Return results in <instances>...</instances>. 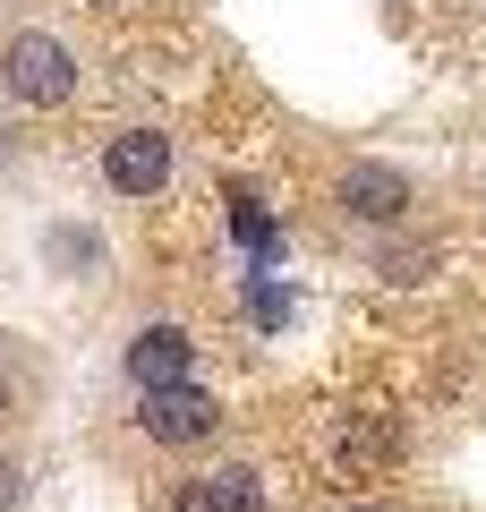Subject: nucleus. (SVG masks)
<instances>
[{
  "instance_id": "obj_1",
  "label": "nucleus",
  "mask_w": 486,
  "mask_h": 512,
  "mask_svg": "<svg viewBox=\"0 0 486 512\" xmlns=\"http://www.w3.org/2000/svg\"><path fill=\"white\" fill-rule=\"evenodd\" d=\"M0 94L26 103V111L77 103V52L52 35V26H18V35L0 43Z\"/></svg>"
},
{
  "instance_id": "obj_2",
  "label": "nucleus",
  "mask_w": 486,
  "mask_h": 512,
  "mask_svg": "<svg viewBox=\"0 0 486 512\" xmlns=\"http://www.w3.org/2000/svg\"><path fill=\"white\" fill-rule=\"evenodd\" d=\"M137 427L154 444H171V453H188V444H214L222 436V402L205 393V384H162V393L137 402Z\"/></svg>"
},
{
  "instance_id": "obj_3",
  "label": "nucleus",
  "mask_w": 486,
  "mask_h": 512,
  "mask_svg": "<svg viewBox=\"0 0 486 512\" xmlns=\"http://www.w3.org/2000/svg\"><path fill=\"white\" fill-rule=\"evenodd\" d=\"M171 171H180V154H171L162 128H120V137L103 146V188H111V197H128V205H137V197H162Z\"/></svg>"
},
{
  "instance_id": "obj_4",
  "label": "nucleus",
  "mask_w": 486,
  "mask_h": 512,
  "mask_svg": "<svg viewBox=\"0 0 486 512\" xmlns=\"http://www.w3.org/2000/svg\"><path fill=\"white\" fill-rule=\"evenodd\" d=\"M188 376H197L188 325H137L128 333V384H137V393H162V384H188Z\"/></svg>"
},
{
  "instance_id": "obj_5",
  "label": "nucleus",
  "mask_w": 486,
  "mask_h": 512,
  "mask_svg": "<svg viewBox=\"0 0 486 512\" xmlns=\"http://www.w3.org/2000/svg\"><path fill=\"white\" fill-rule=\"evenodd\" d=\"M333 205H342L350 222H376V231H384V222L410 214V180H401L393 163H350L342 188H333Z\"/></svg>"
},
{
  "instance_id": "obj_6",
  "label": "nucleus",
  "mask_w": 486,
  "mask_h": 512,
  "mask_svg": "<svg viewBox=\"0 0 486 512\" xmlns=\"http://www.w3.org/2000/svg\"><path fill=\"white\" fill-rule=\"evenodd\" d=\"M162 512H265V487H256L248 461H231V470H197V478H180Z\"/></svg>"
},
{
  "instance_id": "obj_7",
  "label": "nucleus",
  "mask_w": 486,
  "mask_h": 512,
  "mask_svg": "<svg viewBox=\"0 0 486 512\" xmlns=\"http://www.w3.org/2000/svg\"><path fill=\"white\" fill-rule=\"evenodd\" d=\"M333 461H342V478H376L401 461V427L393 419H350L342 444H333Z\"/></svg>"
},
{
  "instance_id": "obj_8",
  "label": "nucleus",
  "mask_w": 486,
  "mask_h": 512,
  "mask_svg": "<svg viewBox=\"0 0 486 512\" xmlns=\"http://www.w3.org/2000/svg\"><path fill=\"white\" fill-rule=\"evenodd\" d=\"M231 231H239V248H248L256 265H265L273 248H282V222H273V214H265L256 197H231Z\"/></svg>"
},
{
  "instance_id": "obj_9",
  "label": "nucleus",
  "mask_w": 486,
  "mask_h": 512,
  "mask_svg": "<svg viewBox=\"0 0 486 512\" xmlns=\"http://www.w3.org/2000/svg\"><path fill=\"white\" fill-rule=\"evenodd\" d=\"M248 316H256L265 333H282L290 316H299V299H290V291H282L273 274H248Z\"/></svg>"
},
{
  "instance_id": "obj_10",
  "label": "nucleus",
  "mask_w": 486,
  "mask_h": 512,
  "mask_svg": "<svg viewBox=\"0 0 486 512\" xmlns=\"http://www.w3.org/2000/svg\"><path fill=\"white\" fill-rule=\"evenodd\" d=\"M26 504V470H18V461H0V512H18Z\"/></svg>"
},
{
  "instance_id": "obj_11",
  "label": "nucleus",
  "mask_w": 486,
  "mask_h": 512,
  "mask_svg": "<svg viewBox=\"0 0 486 512\" xmlns=\"http://www.w3.org/2000/svg\"><path fill=\"white\" fill-rule=\"evenodd\" d=\"M0 419H9V376H0Z\"/></svg>"
},
{
  "instance_id": "obj_12",
  "label": "nucleus",
  "mask_w": 486,
  "mask_h": 512,
  "mask_svg": "<svg viewBox=\"0 0 486 512\" xmlns=\"http://www.w3.org/2000/svg\"><path fill=\"white\" fill-rule=\"evenodd\" d=\"M350 512H384V504H350Z\"/></svg>"
}]
</instances>
